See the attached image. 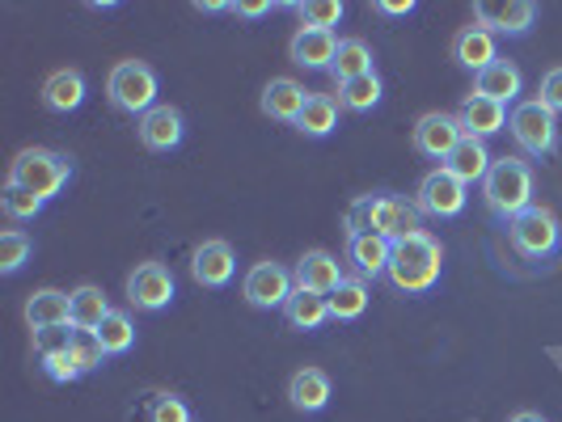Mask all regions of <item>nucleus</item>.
<instances>
[{
  "instance_id": "nucleus-1",
  "label": "nucleus",
  "mask_w": 562,
  "mask_h": 422,
  "mask_svg": "<svg viewBox=\"0 0 562 422\" xmlns=\"http://www.w3.org/2000/svg\"><path fill=\"white\" fill-rule=\"evenodd\" d=\"M440 266H445V250L431 232H411L394 241V253H390V283L406 296H423L440 283Z\"/></svg>"
},
{
  "instance_id": "nucleus-2",
  "label": "nucleus",
  "mask_w": 562,
  "mask_h": 422,
  "mask_svg": "<svg viewBox=\"0 0 562 422\" xmlns=\"http://www.w3.org/2000/svg\"><path fill=\"white\" fill-rule=\"evenodd\" d=\"M482 203L495 220H507V225L520 212H529L533 207V169H529V161H520V157L495 161L486 182H482Z\"/></svg>"
},
{
  "instance_id": "nucleus-3",
  "label": "nucleus",
  "mask_w": 562,
  "mask_h": 422,
  "mask_svg": "<svg viewBox=\"0 0 562 422\" xmlns=\"http://www.w3.org/2000/svg\"><path fill=\"white\" fill-rule=\"evenodd\" d=\"M68 178H72V161L64 152H52V148H26L9 166V186H22L43 203H52L68 186Z\"/></svg>"
},
{
  "instance_id": "nucleus-4",
  "label": "nucleus",
  "mask_w": 562,
  "mask_h": 422,
  "mask_svg": "<svg viewBox=\"0 0 562 422\" xmlns=\"http://www.w3.org/2000/svg\"><path fill=\"white\" fill-rule=\"evenodd\" d=\"M351 232H376L385 241H402L411 232H423L419 207L397 195H372L351 212Z\"/></svg>"
},
{
  "instance_id": "nucleus-5",
  "label": "nucleus",
  "mask_w": 562,
  "mask_h": 422,
  "mask_svg": "<svg viewBox=\"0 0 562 422\" xmlns=\"http://www.w3.org/2000/svg\"><path fill=\"white\" fill-rule=\"evenodd\" d=\"M106 98L119 114H148L157 102V72L144 59H119L106 77Z\"/></svg>"
},
{
  "instance_id": "nucleus-6",
  "label": "nucleus",
  "mask_w": 562,
  "mask_h": 422,
  "mask_svg": "<svg viewBox=\"0 0 562 422\" xmlns=\"http://www.w3.org/2000/svg\"><path fill=\"white\" fill-rule=\"evenodd\" d=\"M507 237H512V250L520 253V258H529V262H546V258H554L562 246V228H559V216L550 212V207H529V212H520L512 225H507Z\"/></svg>"
},
{
  "instance_id": "nucleus-7",
  "label": "nucleus",
  "mask_w": 562,
  "mask_h": 422,
  "mask_svg": "<svg viewBox=\"0 0 562 422\" xmlns=\"http://www.w3.org/2000/svg\"><path fill=\"white\" fill-rule=\"evenodd\" d=\"M507 132H512V140L520 144L529 157H550V152H559V114L546 111L537 98L512 106Z\"/></svg>"
},
{
  "instance_id": "nucleus-8",
  "label": "nucleus",
  "mask_w": 562,
  "mask_h": 422,
  "mask_svg": "<svg viewBox=\"0 0 562 422\" xmlns=\"http://www.w3.org/2000/svg\"><path fill=\"white\" fill-rule=\"evenodd\" d=\"M470 186L465 182H457L449 169H431L427 178L419 182V191H415V207H419V216H436V220H452V216H461L465 212V195Z\"/></svg>"
},
{
  "instance_id": "nucleus-9",
  "label": "nucleus",
  "mask_w": 562,
  "mask_h": 422,
  "mask_svg": "<svg viewBox=\"0 0 562 422\" xmlns=\"http://www.w3.org/2000/svg\"><path fill=\"white\" fill-rule=\"evenodd\" d=\"M173 271L166 262H140L132 275H127V305L140 312H161L173 300Z\"/></svg>"
},
{
  "instance_id": "nucleus-10",
  "label": "nucleus",
  "mask_w": 562,
  "mask_h": 422,
  "mask_svg": "<svg viewBox=\"0 0 562 422\" xmlns=\"http://www.w3.org/2000/svg\"><path fill=\"white\" fill-rule=\"evenodd\" d=\"M292 292H296V280L280 262H254L246 271V283H241V296L254 309H283Z\"/></svg>"
},
{
  "instance_id": "nucleus-11",
  "label": "nucleus",
  "mask_w": 562,
  "mask_h": 422,
  "mask_svg": "<svg viewBox=\"0 0 562 422\" xmlns=\"http://www.w3.org/2000/svg\"><path fill=\"white\" fill-rule=\"evenodd\" d=\"M461 136H465V127H461V118H457V114L431 111L415 123V148H419L423 157L440 161V166L449 161V152L461 144Z\"/></svg>"
},
{
  "instance_id": "nucleus-12",
  "label": "nucleus",
  "mask_w": 562,
  "mask_h": 422,
  "mask_svg": "<svg viewBox=\"0 0 562 422\" xmlns=\"http://www.w3.org/2000/svg\"><path fill=\"white\" fill-rule=\"evenodd\" d=\"M233 271H237V253H233V246L228 241H203V246H195V253H191V280L199 283V287H228L233 283Z\"/></svg>"
},
{
  "instance_id": "nucleus-13",
  "label": "nucleus",
  "mask_w": 562,
  "mask_h": 422,
  "mask_svg": "<svg viewBox=\"0 0 562 422\" xmlns=\"http://www.w3.org/2000/svg\"><path fill=\"white\" fill-rule=\"evenodd\" d=\"M474 18H479V26H486L491 34H529L537 22V4L533 0H507V4L479 0V4H474Z\"/></svg>"
},
{
  "instance_id": "nucleus-14",
  "label": "nucleus",
  "mask_w": 562,
  "mask_h": 422,
  "mask_svg": "<svg viewBox=\"0 0 562 422\" xmlns=\"http://www.w3.org/2000/svg\"><path fill=\"white\" fill-rule=\"evenodd\" d=\"M136 132H140V144L148 152H173L182 144V136H187V123H182L178 106H153L136 123Z\"/></svg>"
},
{
  "instance_id": "nucleus-15",
  "label": "nucleus",
  "mask_w": 562,
  "mask_h": 422,
  "mask_svg": "<svg viewBox=\"0 0 562 422\" xmlns=\"http://www.w3.org/2000/svg\"><path fill=\"white\" fill-rule=\"evenodd\" d=\"M390 253L394 241L376 237V232H347V262L360 271V280H376L390 271Z\"/></svg>"
},
{
  "instance_id": "nucleus-16",
  "label": "nucleus",
  "mask_w": 562,
  "mask_h": 422,
  "mask_svg": "<svg viewBox=\"0 0 562 422\" xmlns=\"http://www.w3.org/2000/svg\"><path fill=\"white\" fill-rule=\"evenodd\" d=\"M26 326L38 330H59V326H72V292H59V287H43L26 300Z\"/></svg>"
},
{
  "instance_id": "nucleus-17",
  "label": "nucleus",
  "mask_w": 562,
  "mask_h": 422,
  "mask_svg": "<svg viewBox=\"0 0 562 422\" xmlns=\"http://www.w3.org/2000/svg\"><path fill=\"white\" fill-rule=\"evenodd\" d=\"M457 118H461L465 136H474V140H486V136L507 132V106L491 102V98H482V93H470V98L461 102Z\"/></svg>"
},
{
  "instance_id": "nucleus-18",
  "label": "nucleus",
  "mask_w": 562,
  "mask_h": 422,
  "mask_svg": "<svg viewBox=\"0 0 562 422\" xmlns=\"http://www.w3.org/2000/svg\"><path fill=\"white\" fill-rule=\"evenodd\" d=\"M288 401L292 410L301 414H322L330 406V376L322 367H301L292 380H288Z\"/></svg>"
},
{
  "instance_id": "nucleus-19",
  "label": "nucleus",
  "mask_w": 562,
  "mask_h": 422,
  "mask_svg": "<svg viewBox=\"0 0 562 422\" xmlns=\"http://www.w3.org/2000/svg\"><path fill=\"white\" fill-rule=\"evenodd\" d=\"M452 59L461 64V68H470L474 77H479L482 68H491L495 64V34L486 26H465V30H457V38H452Z\"/></svg>"
},
{
  "instance_id": "nucleus-20",
  "label": "nucleus",
  "mask_w": 562,
  "mask_h": 422,
  "mask_svg": "<svg viewBox=\"0 0 562 422\" xmlns=\"http://www.w3.org/2000/svg\"><path fill=\"white\" fill-rule=\"evenodd\" d=\"M85 93H89V84L77 68H56L47 81H43V106L56 114H72L85 106Z\"/></svg>"
},
{
  "instance_id": "nucleus-21",
  "label": "nucleus",
  "mask_w": 562,
  "mask_h": 422,
  "mask_svg": "<svg viewBox=\"0 0 562 422\" xmlns=\"http://www.w3.org/2000/svg\"><path fill=\"white\" fill-rule=\"evenodd\" d=\"M283 321H288L292 330H301V334H313V330H322V326L330 321V300H326L322 292L296 287V292L288 296V305H283Z\"/></svg>"
},
{
  "instance_id": "nucleus-22",
  "label": "nucleus",
  "mask_w": 562,
  "mask_h": 422,
  "mask_svg": "<svg viewBox=\"0 0 562 422\" xmlns=\"http://www.w3.org/2000/svg\"><path fill=\"white\" fill-rule=\"evenodd\" d=\"M305 102H310V93L292 81V77H276V81L262 89V114L276 118V123H292V127H296Z\"/></svg>"
},
{
  "instance_id": "nucleus-23",
  "label": "nucleus",
  "mask_w": 562,
  "mask_h": 422,
  "mask_svg": "<svg viewBox=\"0 0 562 422\" xmlns=\"http://www.w3.org/2000/svg\"><path fill=\"white\" fill-rule=\"evenodd\" d=\"M288 56L301 68H330L338 56V38L330 30H296L288 43Z\"/></svg>"
},
{
  "instance_id": "nucleus-24",
  "label": "nucleus",
  "mask_w": 562,
  "mask_h": 422,
  "mask_svg": "<svg viewBox=\"0 0 562 422\" xmlns=\"http://www.w3.org/2000/svg\"><path fill=\"white\" fill-rule=\"evenodd\" d=\"M491 152H486V140H474V136H461V144L449 152V169L457 182H465V186H474V182H486V173H491Z\"/></svg>"
},
{
  "instance_id": "nucleus-25",
  "label": "nucleus",
  "mask_w": 562,
  "mask_h": 422,
  "mask_svg": "<svg viewBox=\"0 0 562 422\" xmlns=\"http://www.w3.org/2000/svg\"><path fill=\"white\" fill-rule=\"evenodd\" d=\"M292 280H296V287H310V292H322V296H330L338 283H342V271H338L335 253L310 250L305 258H301V262H296Z\"/></svg>"
},
{
  "instance_id": "nucleus-26",
  "label": "nucleus",
  "mask_w": 562,
  "mask_h": 422,
  "mask_svg": "<svg viewBox=\"0 0 562 422\" xmlns=\"http://www.w3.org/2000/svg\"><path fill=\"white\" fill-rule=\"evenodd\" d=\"M520 68L512 64V59H495L491 68H482L479 77H474V93H482V98H491V102H499V106H507V102H516L520 98Z\"/></svg>"
},
{
  "instance_id": "nucleus-27",
  "label": "nucleus",
  "mask_w": 562,
  "mask_h": 422,
  "mask_svg": "<svg viewBox=\"0 0 562 422\" xmlns=\"http://www.w3.org/2000/svg\"><path fill=\"white\" fill-rule=\"evenodd\" d=\"M111 317V305H106V292L93 287V283H81L72 292V330L77 334H98V326Z\"/></svg>"
},
{
  "instance_id": "nucleus-28",
  "label": "nucleus",
  "mask_w": 562,
  "mask_h": 422,
  "mask_svg": "<svg viewBox=\"0 0 562 422\" xmlns=\"http://www.w3.org/2000/svg\"><path fill=\"white\" fill-rule=\"evenodd\" d=\"M372 72V47L364 38H338V56L330 64V77L338 84L356 81V77H368Z\"/></svg>"
},
{
  "instance_id": "nucleus-29",
  "label": "nucleus",
  "mask_w": 562,
  "mask_h": 422,
  "mask_svg": "<svg viewBox=\"0 0 562 422\" xmlns=\"http://www.w3.org/2000/svg\"><path fill=\"white\" fill-rule=\"evenodd\" d=\"M338 127V98L330 93H310V102H305V111L296 118V132H305L313 140H322V136H330Z\"/></svg>"
},
{
  "instance_id": "nucleus-30",
  "label": "nucleus",
  "mask_w": 562,
  "mask_h": 422,
  "mask_svg": "<svg viewBox=\"0 0 562 422\" xmlns=\"http://www.w3.org/2000/svg\"><path fill=\"white\" fill-rule=\"evenodd\" d=\"M326 300H330V321H360L368 309V283L360 275L342 280Z\"/></svg>"
},
{
  "instance_id": "nucleus-31",
  "label": "nucleus",
  "mask_w": 562,
  "mask_h": 422,
  "mask_svg": "<svg viewBox=\"0 0 562 422\" xmlns=\"http://www.w3.org/2000/svg\"><path fill=\"white\" fill-rule=\"evenodd\" d=\"M98 342H102V351L106 355H127L132 346H136V326H132V312L123 309H111V317L98 326Z\"/></svg>"
},
{
  "instance_id": "nucleus-32",
  "label": "nucleus",
  "mask_w": 562,
  "mask_h": 422,
  "mask_svg": "<svg viewBox=\"0 0 562 422\" xmlns=\"http://www.w3.org/2000/svg\"><path fill=\"white\" fill-rule=\"evenodd\" d=\"M376 102H381V77H376V72H368V77H356V81L338 84V106H342V111L368 114Z\"/></svg>"
},
{
  "instance_id": "nucleus-33",
  "label": "nucleus",
  "mask_w": 562,
  "mask_h": 422,
  "mask_svg": "<svg viewBox=\"0 0 562 422\" xmlns=\"http://www.w3.org/2000/svg\"><path fill=\"white\" fill-rule=\"evenodd\" d=\"M342 4L338 0H305V4H296V18H301V30H330L342 22Z\"/></svg>"
},
{
  "instance_id": "nucleus-34",
  "label": "nucleus",
  "mask_w": 562,
  "mask_h": 422,
  "mask_svg": "<svg viewBox=\"0 0 562 422\" xmlns=\"http://www.w3.org/2000/svg\"><path fill=\"white\" fill-rule=\"evenodd\" d=\"M30 253H34V241H30L22 228L0 232V271H4V275H18V271L26 266Z\"/></svg>"
},
{
  "instance_id": "nucleus-35",
  "label": "nucleus",
  "mask_w": 562,
  "mask_h": 422,
  "mask_svg": "<svg viewBox=\"0 0 562 422\" xmlns=\"http://www.w3.org/2000/svg\"><path fill=\"white\" fill-rule=\"evenodd\" d=\"M0 207H4V216H9V220H34V216L43 212V198H34L30 191H22V186H9V182H4Z\"/></svg>"
},
{
  "instance_id": "nucleus-36",
  "label": "nucleus",
  "mask_w": 562,
  "mask_h": 422,
  "mask_svg": "<svg viewBox=\"0 0 562 422\" xmlns=\"http://www.w3.org/2000/svg\"><path fill=\"white\" fill-rule=\"evenodd\" d=\"M72 360H77V367H81V376H89V372H98V367L106 364V351H102V342L93 334H77V342H72Z\"/></svg>"
},
{
  "instance_id": "nucleus-37",
  "label": "nucleus",
  "mask_w": 562,
  "mask_h": 422,
  "mask_svg": "<svg viewBox=\"0 0 562 422\" xmlns=\"http://www.w3.org/2000/svg\"><path fill=\"white\" fill-rule=\"evenodd\" d=\"M72 342H77V330H72V326L38 330V334H34V351H38V360H47V355H59V351H72Z\"/></svg>"
},
{
  "instance_id": "nucleus-38",
  "label": "nucleus",
  "mask_w": 562,
  "mask_h": 422,
  "mask_svg": "<svg viewBox=\"0 0 562 422\" xmlns=\"http://www.w3.org/2000/svg\"><path fill=\"white\" fill-rule=\"evenodd\" d=\"M43 372H47L56 385H72V380H81V367H77V360H72V351L47 355V360H43Z\"/></svg>"
},
{
  "instance_id": "nucleus-39",
  "label": "nucleus",
  "mask_w": 562,
  "mask_h": 422,
  "mask_svg": "<svg viewBox=\"0 0 562 422\" xmlns=\"http://www.w3.org/2000/svg\"><path fill=\"white\" fill-rule=\"evenodd\" d=\"M148 422H191V410L182 397H157L153 410H148Z\"/></svg>"
},
{
  "instance_id": "nucleus-40",
  "label": "nucleus",
  "mask_w": 562,
  "mask_h": 422,
  "mask_svg": "<svg viewBox=\"0 0 562 422\" xmlns=\"http://www.w3.org/2000/svg\"><path fill=\"white\" fill-rule=\"evenodd\" d=\"M537 102H541L546 111L562 114V64H559V68H550V72L541 77V89H537Z\"/></svg>"
},
{
  "instance_id": "nucleus-41",
  "label": "nucleus",
  "mask_w": 562,
  "mask_h": 422,
  "mask_svg": "<svg viewBox=\"0 0 562 422\" xmlns=\"http://www.w3.org/2000/svg\"><path fill=\"white\" fill-rule=\"evenodd\" d=\"M228 9H233L237 18H267L276 4H271V0H237V4H228Z\"/></svg>"
},
{
  "instance_id": "nucleus-42",
  "label": "nucleus",
  "mask_w": 562,
  "mask_h": 422,
  "mask_svg": "<svg viewBox=\"0 0 562 422\" xmlns=\"http://www.w3.org/2000/svg\"><path fill=\"white\" fill-rule=\"evenodd\" d=\"M376 13H390V18H406V13H415V0H376Z\"/></svg>"
},
{
  "instance_id": "nucleus-43",
  "label": "nucleus",
  "mask_w": 562,
  "mask_h": 422,
  "mask_svg": "<svg viewBox=\"0 0 562 422\" xmlns=\"http://www.w3.org/2000/svg\"><path fill=\"white\" fill-rule=\"evenodd\" d=\"M507 422H546L541 414H533V410H520V414H512Z\"/></svg>"
}]
</instances>
